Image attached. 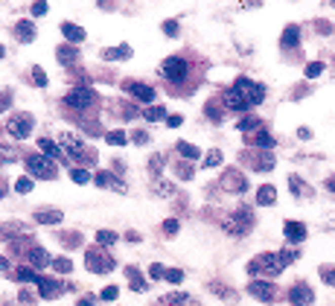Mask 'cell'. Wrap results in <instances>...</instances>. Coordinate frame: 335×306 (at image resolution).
<instances>
[{
    "instance_id": "1",
    "label": "cell",
    "mask_w": 335,
    "mask_h": 306,
    "mask_svg": "<svg viewBox=\"0 0 335 306\" xmlns=\"http://www.w3.org/2000/svg\"><path fill=\"white\" fill-rule=\"evenodd\" d=\"M291 259H297V251H283V254H259L256 259H251L248 271L251 274H266V277H277L283 274V269Z\"/></svg>"
},
{
    "instance_id": "2",
    "label": "cell",
    "mask_w": 335,
    "mask_h": 306,
    "mask_svg": "<svg viewBox=\"0 0 335 306\" xmlns=\"http://www.w3.org/2000/svg\"><path fill=\"white\" fill-rule=\"evenodd\" d=\"M236 91L242 94V99L248 105H259L266 99V88L259 82H251V79H236Z\"/></svg>"
},
{
    "instance_id": "3",
    "label": "cell",
    "mask_w": 335,
    "mask_h": 306,
    "mask_svg": "<svg viewBox=\"0 0 335 306\" xmlns=\"http://www.w3.org/2000/svg\"><path fill=\"white\" fill-rule=\"evenodd\" d=\"M161 70H163V76L169 79V82H184V76H187V70H190V64H187L184 59H178V56H169V59L161 64Z\"/></svg>"
},
{
    "instance_id": "4",
    "label": "cell",
    "mask_w": 335,
    "mask_h": 306,
    "mask_svg": "<svg viewBox=\"0 0 335 306\" xmlns=\"http://www.w3.org/2000/svg\"><path fill=\"white\" fill-rule=\"evenodd\" d=\"M26 169H29L32 175H38V178H53V175H56L53 161L44 158V155H29V158H26Z\"/></svg>"
},
{
    "instance_id": "5",
    "label": "cell",
    "mask_w": 335,
    "mask_h": 306,
    "mask_svg": "<svg viewBox=\"0 0 335 306\" xmlns=\"http://www.w3.org/2000/svg\"><path fill=\"white\" fill-rule=\"evenodd\" d=\"M6 131H9L15 140L29 137V134H32V117H26V114H15V117L6 123Z\"/></svg>"
},
{
    "instance_id": "6",
    "label": "cell",
    "mask_w": 335,
    "mask_h": 306,
    "mask_svg": "<svg viewBox=\"0 0 335 306\" xmlns=\"http://www.w3.org/2000/svg\"><path fill=\"white\" fill-rule=\"evenodd\" d=\"M85 265H88L93 274H105V271L114 269V259L108 257V254H102V251H88V254H85Z\"/></svg>"
},
{
    "instance_id": "7",
    "label": "cell",
    "mask_w": 335,
    "mask_h": 306,
    "mask_svg": "<svg viewBox=\"0 0 335 306\" xmlns=\"http://www.w3.org/2000/svg\"><path fill=\"white\" fill-rule=\"evenodd\" d=\"M58 143H61V149L67 152V158H76V161H85V146L76 134H70V131H61L58 134Z\"/></svg>"
},
{
    "instance_id": "8",
    "label": "cell",
    "mask_w": 335,
    "mask_h": 306,
    "mask_svg": "<svg viewBox=\"0 0 335 306\" xmlns=\"http://www.w3.org/2000/svg\"><path fill=\"white\" fill-rule=\"evenodd\" d=\"M248 224H251V216L242 210V213H236V216H231V219H225V231H228V234H233V236H242V234H248V231H251Z\"/></svg>"
},
{
    "instance_id": "9",
    "label": "cell",
    "mask_w": 335,
    "mask_h": 306,
    "mask_svg": "<svg viewBox=\"0 0 335 306\" xmlns=\"http://www.w3.org/2000/svg\"><path fill=\"white\" fill-rule=\"evenodd\" d=\"M64 102H67L70 108H82V111H85V108L93 102V91L91 88H76V91H70V94L64 96Z\"/></svg>"
},
{
    "instance_id": "10",
    "label": "cell",
    "mask_w": 335,
    "mask_h": 306,
    "mask_svg": "<svg viewBox=\"0 0 335 306\" xmlns=\"http://www.w3.org/2000/svg\"><path fill=\"white\" fill-rule=\"evenodd\" d=\"M312 289L306 286V283H297V286H291L289 289V303L291 306H309L312 303Z\"/></svg>"
},
{
    "instance_id": "11",
    "label": "cell",
    "mask_w": 335,
    "mask_h": 306,
    "mask_svg": "<svg viewBox=\"0 0 335 306\" xmlns=\"http://www.w3.org/2000/svg\"><path fill=\"white\" fill-rule=\"evenodd\" d=\"M248 294L256 297V300H274V286H271V283H263V280H254L248 286Z\"/></svg>"
},
{
    "instance_id": "12",
    "label": "cell",
    "mask_w": 335,
    "mask_h": 306,
    "mask_svg": "<svg viewBox=\"0 0 335 306\" xmlns=\"http://www.w3.org/2000/svg\"><path fill=\"white\" fill-rule=\"evenodd\" d=\"M126 91L131 96H137L140 102H152L155 99V88H149V85H143V82H126Z\"/></svg>"
},
{
    "instance_id": "13",
    "label": "cell",
    "mask_w": 335,
    "mask_h": 306,
    "mask_svg": "<svg viewBox=\"0 0 335 306\" xmlns=\"http://www.w3.org/2000/svg\"><path fill=\"white\" fill-rule=\"evenodd\" d=\"M38 149H41V152H44L50 161H64V158H67V152H64L61 146H56V143L47 140V137H41V140H38Z\"/></svg>"
},
{
    "instance_id": "14",
    "label": "cell",
    "mask_w": 335,
    "mask_h": 306,
    "mask_svg": "<svg viewBox=\"0 0 335 306\" xmlns=\"http://www.w3.org/2000/svg\"><path fill=\"white\" fill-rule=\"evenodd\" d=\"M283 234H286V239L289 242H303L306 239V227H303V222H286L283 224Z\"/></svg>"
},
{
    "instance_id": "15",
    "label": "cell",
    "mask_w": 335,
    "mask_h": 306,
    "mask_svg": "<svg viewBox=\"0 0 335 306\" xmlns=\"http://www.w3.org/2000/svg\"><path fill=\"white\" fill-rule=\"evenodd\" d=\"M221 187H225V189H233V193H239V189H245L242 172H236V169H228V172L221 175Z\"/></svg>"
},
{
    "instance_id": "16",
    "label": "cell",
    "mask_w": 335,
    "mask_h": 306,
    "mask_svg": "<svg viewBox=\"0 0 335 306\" xmlns=\"http://www.w3.org/2000/svg\"><path fill=\"white\" fill-rule=\"evenodd\" d=\"M38 289H41V297L44 300H53L58 292H61V283H56V280H47V277H38V283H35Z\"/></svg>"
},
{
    "instance_id": "17",
    "label": "cell",
    "mask_w": 335,
    "mask_h": 306,
    "mask_svg": "<svg viewBox=\"0 0 335 306\" xmlns=\"http://www.w3.org/2000/svg\"><path fill=\"white\" fill-rule=\"evenodd\" d=\"M61 35L67 38L70 44H82V41H85V29H82V26H76V24H67V21H64V24H61Z\"/></svg>"
},
{
    "instance_id": "18",
    "label": "cell",
    "mask_w": 335,
    "mask_h": 306,
    "mask_svg": "<svg viewBox=\"0 0 335 306\" xmlns=\"http://www.w3.org/2000/svg\"><path fill=\"white\" fill-rule=\"evenodd\" d=\"M225 105L231 108V111H242L248 102L242 99V94H239L236 88H228V91H225Z\"/></svg>"
},
{
    "instance_id": "19",
    "label": "cell",
    "mask_w": 335,
    "mask_h": 306,
    "mask_svg": "<svg viewBox=\"0 0 335 306\" xmlns=\"http://www.w3.org/2000/svg\"><path fill=\"white\" fill-rule=\"evenodd\" d=\"M274 201H277V189L271 187V184H266V187L256 189V204L268 207V204H274Z\"/></svg>"
},
{
    "instance_id": "20",
    "label": "cell",
    "mask_w": 335,
    "mask_h": 306,
    "mask_svg": "<svg viewBox=\"0 0 335 306\" xmlns=\"http://www.w3.org/2000/svg\"><path fill=\"white\" fill-rule=\"evenodd\" d=\"M93 184H99V187H114V189H120V193L126 189V187H123V184H120V181H117L114 175H111V172H105V169L93 175Z\"/></svg>"
},
{
    "instance_id": "21",
    "label": "cell",
    "mask_w": 335,
    "mask_h": 306,
    "mask_svg": "<svg viewBox=\"0 0 335 306\" xmlns=\"http://www.w3.org/2000/svg\"><path fill=\"white\" fill-rule=\"evenodd\" d=\"M297 41H301V29L294 24H289L283 29V41H280V44H283V47H297Z\"/></svg>"
},
{
    "instance_id": "22",
    "label": "cell",
    "mask_w": 335,
    "mask_h": 306,
    "mask_svg": "<svg viewBox=\"0 0 335 306\" xmlns=\"http://www.w3.org/2000/svg\"><path fill=\"white\" fill-rule=\"evenodd\" d=\"M15 32H18V38H21L23 44H29L35 38V26L32 21H21V24H15Z\"/></svg>"
},
{
    "instance_id": "23",
    "label": "cell",
    "mask_w": 335,
    "mask_h": 306,
    "mask_svg": "<svg viewBox=\"0 0 335 306\" xmlns=\"http://www.w3.org/2000/svg\"><path fill=\"white\" fill-rule=\"evenodd\" d=\"M102 56L108 61H114V59H128L131 56V47L128 44H120V47H114V50H102Z\"/></svg>"
},
{
    "instance_id": "24",
    "label": "cell",
    "mask_w": 335,
    "mask_h": 306,
    "mask_svg": "<svg viewBox=\"0 0 335 306\" xmlns=\"http://www.w3.org/2000/svg\"><path fill=\"white\" fill-rule=\"evenodd\" d=\"M29 262H32L35 269H41V265H47V262H50V257H47L44 248L38 245V248H29Z\"/></svg>"
},
{
    "instance_id": "25",
    "label": "cell",
    "mask_w": 335,
    "mask_h": 306,
    "mask_svg": "<svg viewBox=\"0 0 335 306\" xmlns=\"http://www.w3.org/2000/svg\"><path fill=\"white\" fill-rule=\"evenodd\" d=\"M56 56L61 64H73V61L79 59V53H76V47H58L56 50Z\"/></svg>"
},
{
    "instance_id": "26",
    "label": "cell",
    "mask_w": 335,
    "mask_h": 306,
    "mask_svg": "<svg viewBox=\"0 0 335 306\" xmlns=\"http://www.w3.org/2000/svg\"><path fill=\"white\" fill-rule=\"evenodd\" d=\"M12 277H15L18 283H38V274H35V271L29 269V265H23V269H18L15 274H12Z\"/></svg>"
},
{
    "instance_id": "27",
    "label": "cell",
    "mask_w": 335,
    "mask_h": 306,
    "mask_svg": "<svg viewBox=\"0 0 335 306\" xmlns=\"http://www.w3.org/2000/svg\"><path fill=\"white\" fill-rule=\"evenodd\" d=\"M251 140L256 143V146H259V149H271V146H274V137H271V134H268L266 129H259L254 134V137H251Z\"/></svg>"
},
{
    "instance_id": "28",
    "label": "cell",
    "mask_w": 335,
    "mask_h": 306,
    "mask_svg": "<svg viewBox=\"0 0 335 306\" xmlns=\"http://www.w3.org/2000/svg\"><path fill=\"white\" fill-rule=\"evenodd\" d=\"M126 274H128V283H131V289H134V292H143V289H146V283H143V277H140V271L134 269V265H131Z\"/></svg>"
},
{
    "instance_id": "29",
    "label": "cell",
    "mask_w": 335,
    "mask_h": 306,
    "mask_svg": "<svg viewBox=\"0 0 335 306\" xmlns=\"http://www.w3.org/2000/svg\"><path fill=\"white\" fill-rule=\"evenodd\" d=\"M178 155H184L187 161H196V158H201V152H198L196 146H190V143L178 140Z\"/></svg>"
},
{
    "instance_id": "30",
    "label": "cell",
    "mask_w": 335,
    "mask_h": 306,
    "mask_svg": "<svg viewBox=\"0 0 335 306\" xmlns=\"http://www.w3.org/2000/svg\"><path fill=\"white\" fill-rule=\"evenodd\" d=\"M143 117L149 120V123H155V120H166V108L163 105H152V108L143 111Z\"/></svg>"
},
{
    "instance_id": "31",
    "label": "cell",
    "mask_w": 335,
    "mask_h": 306,
    "mask_svg": "<svg viewBox=\"0 0 335 306\" xmlns=\"http://www.w3.org/2000/svg\"><path fill=\"white\" fill-rule=\"evenodd\" d=\"M38 222L41 224H58L61 222V213L58 210H44V213H38Z\"/></svg>"
},
{
    "instance_id": "32",
    "label": "cell",
    "mask_w": 335,
    "mask_h": 306,
    "mask_svg": "<svg viewBox=\"0 0 335 306\" xmlns=\"http://www.w3.org/2000/svg\"><path fill=\"white\" fill-rule=\"evenodd\" d=\"M254 169H259V172H268V169H274V158H268V155H256Z\"/></svg>"
},
{
    "instance_id": "33",
    "label": "cell",
    "mask_w": 335,
    "mask_h": 306,
    "mask_svg": "<svg viewBox=\"0 0 335 306\" xmlns=\"http://www.w3.org/2000/svg\"><path fill=\"white\" fill-rule=\"evenodd\" d=\"M105 140L111 143V146H126L128 137H126V131H108V134H105Z\"/></svg>"
},
{
    "instance_id": "34",
    "label": "cell",
    "mask_w": 335,
    "mask_h": 306,
    "mask_svg": "<svg viewBox=\"0 0 335 306\" xmlns=\"http://www.w3.org/2000/svg\"><path fill=\"white\" fill-rule=\"evenodd\" d=\"M236 126H239V131H259V120L256 117H245V120H239Z\"/></svg>"
},
{
    "instance_id": "35",
    "label": "cell",
    "mask_w": 335,
    "mask_h": 306,
    "mask_svg": "<svg viewBox=\"0 0 335 306\" xmlns=\"http://www.w3.org/2000/svg\"><path fill=\"white\" fill-rule=\"evenodd\" d=\"M303 73H306V79H315V76H321V73H324V64H321V61H309Z\"/></svg>"
},
{
    "instance_id": "36",
    "label": "cell",
    "mask_w": 335,
    "mask_h": 306,
    "mask_svg": "<svg viewBox=\"0 0 335 306\" xmlns=\"http://www.w3.org/2000/svg\"><path fill=\"white\" fill-rule=\"evenodd\" d=\"M70 178H73L76 184H88V181H93L88 169H70Z\"/></svg>"
},
{
    "instance_id": "37",
    "label": "cell",
    "mask_w": 335,
    "mask_h": 306,
    "mask_svg": "<svg viewBox=\"0 0 335 306\" xmlns=\"http://www.w3.org/2000/svg\"><path fill=\"white\" fill-rule=\"evenodd\" d=\"M96 242H99V245H114L117 234L114 231H99V234H96Z\"/></svg>"
},
{
    "instance_id": "38",
    "label": "cell",
    "mask_w": 335,
    "mask_h": 306,
    "mask_svg": "<svg viewBox=\"0 0 335 306\" xmlns=\"http://www.w3.org/2000/svg\"><path fill=\"white\" fill-rule=\"evenodd\" d=\"M53 269H56L58 274H67V271L73 269V262H70L67 257H58V259H53Z\"/></svg>"
},
{
    "instance_id": "39",
    "label": "cell",
    "mask_w": 335,
    "mask_h": 306,
    "mask_svg": "<svg viewBox=\"0 0 335 306\" xmlns=\"http://www.w3.org/2000/svg\"><path fill=\"white\" fill-rule=\"evenodd\" d=\"M184 300H187V294H166L158 306H181Z\"/></svg>"
},
{
    "instance_id": "40",
    "label": "cell",
    "mask_w": 335,
    "mask_h": 306,
    "mask_svg": "<svg viewBox=\"0 0 335 306\" xmlns=\"http://www.w3.org/2000/svg\"><path fill=\"white\" fill-rule=\"evenodd\" d=\"M221 164V152L219 149H210L207 155H204V166H219Z\"/></svg>"
},
{
    "instance_id": "41",
    "label": "cell",
    "mask_w": 335,
    "mask_h": 306,
    "mask_svg": "<svg viewBox=\"0 0 335 306\" xmlns=\"http://www.w3.org/2000/svg\"><path fill=\"white\" fill-rule=\"evenodd\" d=\"M15 189L23 193V196H26V193H32V178H18V181H15Z\"/></svg>"
},
{
    "instance_id": "42",
    "label": "cell",
    "mask_w": 335,
    "mask_h": 306,
    "mask_svg": "<svg viewBox=\"0 0 335 306\" xmlns=\"http://www.w3.org/2000/svg\"><path fill=\"white\" fill-rule=\"evenodd\" d=\"M149 277L152 280H161V277H166V269H163L161 262H152L149 265Z\"/></svg>"
},
{
    "instance_id": "43",
    "label": "cell",
    "mask_w": 335,
    "mask_h": 306,
    "mask_svg": "<svg viewBox=\"0 0 335 306\" xmlns=\"http://www.w3.org/2000/svg\"><path fill=\"white\" fill-rule=\"evenodd\" d=\"M163 280H169V283L178 286V283L184 280V271H181V269H166V277H163Z\"/></svg>"
},
{
    "instance_id": "44",
    "label": "cell",
    "mask_w": 335,
    "mask_h": 306,
    "mask_svg": "<svg viewBox=\"0 0 335 306\" xmlns=\"http://www.w3.org/2000/svg\"><path fill=\"white\" fill-rule=\"evenodd\" d=\"M289 189H291V193H297V196H306V193H309V189L301 184V178H294V175L289 178Z\"/></svg>"
},
{
    "instance_id": "45",
    "label": "cell",
    "mask_w": 335,
    "mask_h": 306,
    "mask_svg": "<svg viewBox=\"0 0 335 306\" xmlns=\"http://www.w3.org/2000/svg\"><path fill=\"white\" fill-rule=\"evenodd\" d=\"M155 193H158V196H169V193H172V184H166L163 178H158V181H155Z\"/></svg>"
},
{
    "instance_id": "46",
    "label": "cell",
    "mask_w": 335,
    "mask_h": 306,
    "mask_svg": "<svg viewBox=\"0 0 335 306\" xmlns=\"http://www.w3.org/2000/svg\"><path fill=\"white\" fill-rule=\"evenodd\" d=\"M117 294H120L117 286H105V289H102V300H117Z\"/></svg>"
},
{
    "instance_id": "47",
    "label": "cell",
    "mask_w": 335,
    "mask_h": 306,
    "mask_svg": "<svg viewBox=\"0 0 335 306\" xmlns=\"http://www.w3.org/2000/svg\"><path fill=\"white\" fill-rule=\"evenodd\" d=\"M32 79H35V85H41V88H47V73L41 70V67H35V70H32Z\"/></svg>"
},
{
    "instance_id": "48",
    "label": "cell",
    "mask_w": 335,
    "mask_h": 306,
    "mask_svg": "<svg viewBox=\"0 0 335 306\" xmlns=\"http://www.w3.org/2000/svg\"><path fill=\"white\" fill-rule=\"evenodd\" d=\"M163 234H166V236L178 234V222H175V219H166V222H163Z\"/></svg>"
},
{
    "instance_id": "49",
    "label": "cell",
    "mask_w": 335,
    "mask_h": 306,
    "mask_svg": "<svg viewBox=\"0 0 335 306\" xmlns=\"http://www.w3.org/2000/svg\"><path fill=\"white\" fill-rule=\"evenodd\" d=\"M163 35L175 38V35H178V24H175V21H166V24H163Z\"/></svg>"
},
{
    "instance_id": "50",
    "label": "cell",
    "mask_w": 335,
    "mask_h": 306,
    "mask_svg": "<svg viewBox=\"0 0 335 306\" xmlns=\"http://www.w3.org/2000/svg\"><path fill=\"white\" fill-rule=\"evenodd\" d=\"M207 117L213 120V123H219L221 114H219V108H216V102H207Z\"/></svg>"
},
{
    "instance_id": "51",
    "label": "cell",
    "mask_w": 335,
    "mask_h": 306,
    "mask_svg": "<svg viewBox=\"0 0 335 306\" xmlns=\"http://www.w3.org/2000/svg\"><path fill=\"white\" fill-rule=\"evenodd\" d=\"M181 123H184V117H181V114H169V117H166V126H169V129H178Z\"/></svg>"
},
{
    "instance_id": "52",
    "label": "cell",
    "mask_w": 335,
    "mask_h": 306,
    "mask_svg": "<svg viewBox=\"0 0 335 306\" xmlns=\"http://www.w3.org/2000/svg\"><path fill=\"white\" fill-rule=\"evenodd\" d=\"M47 12V0H35L32 3V15L38 18V15H44Z\"/></svg>"
},
{
    "instance_id": "53",
    "label": "cell",
    "mask_w": 335,
    "mask_h": 306,
    "mask_svg": "<svg viewBox=\"0 0 335 306\" xmlns=\"http://www.w3.org/2000/svg\"><path fill=\"white\" fill-rule=\"evenodd\" d=\"M131 134H134V143H140V146L149 143V134H146V131H131Z\"/></svg>"
},
{
    "instance_id": "54",
    "label": "cell",
    "mask_w": 335,
    "mask_h": 306,
    "mask_svg": "<svg viewBox=\"0 0 335 306\" xmlns=\"http://www.w3.org/2000/svg\"><path fill=\"white\" fill-rule=\"evenodd\" d=\"M324 283L335 286V269H324Z\"/></svg>"
},
{
    "instance_id": "55",
    "label": "cell",
    "mask_w": 335,
    "mask_h": 306,
    "mask_svg": "<svg viewBox=\"0 0 335 306\" xmlns=\"http://www.w3.org/2000/svg\"><path fill=\"white\" fill-rule=\"evenodd\" d=\"M318 29H321V32H324V35H329V32H332V26L326 24V21H321V24H318Z\"/></svg>"
},
{
    "instance_id": "56",
    "label": "cell",
    "mask_w": 335,
    "mask_h": 306,
    "mask_svg": "<svg viewBox=\"0 0 335 306\" xmlns=\"http://www.w3.org/2000/svg\"><path fill=\"white\" fill-rule=\"evenodd\" d=\"M297 137H303V140H309V137H312V131H309V129H297Z\"/></svg>"
},
{
    "instance_id": "57",
    "label": "cell",
    "mask_w": 335,
    "mask_h": 306,
    "mask_svg": "<svg viewBox=\"0 0 335 306\" xmlns=\"http://www.w3.org/2000/svg\"><path fill=\"white\" fill-rule=\"evenodd\" d=\"M326 189H332V193H335V175H332V178H326Z\"/></svg>"
},
{
    "instance_id": "58",
    "label": "cell",
    "mask_w": 335,
    "mask_h": 306,
    "mask_svg": "<svg viewBox=\"0 0 335 306\" xmlns=\"http://www.w3.org/2000/svg\"><path fill=\"white\" fill-rule=\"evenodd\" d=\"M79 306H93L91 300H79Z\"/></svg>"
},
{
    "instance_id": "59",
    "label": "cell",
    "mask_w": 335,
    "mask_h": 306,
    "mask_svg": "<svg viewBox=\"0 0 335 306\" xmlns=\"http://www.w3.org/2000/svg\"><path fill=\"white\" fill-rule=\"evenodd\" d=\"M329 3H332V6H335V0H329Z\"/></svg>"
}]
</instances>
